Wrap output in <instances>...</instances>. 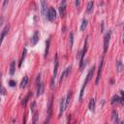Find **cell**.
Listing matches in <instances>:
<instances>
[{
  "mask_svg": "<svg viewBox=\"0 0 124 124\" xmlns=\"http://www.w3.org/2000/svg\"><path fill=\"white\" fill-rule=\"evenodd\" d=\"M71 69H72V67H71V66H69V67H68L66 70H64V71H63V73L61 74V77H60V80H59V82H61V81H62V80L65 78V77H67V76H68V74L70 73Z\"/></svg>",
  "mask_w": 124,
  "mask_h": 124,
  "instance_id": "10",
  "label": "cell"
},
{
  "mask_svg": "<svg viewBox=\"0 0 124 124\" xmlns=\"http://www.w3.org/2000/svg\"><path fill=\"white\" fill-rule=\"evenodd\" d=\"M59 14L61 17H64L66 15V1H62L59 7Z\"/></svg>",
  "mask_w": 124,
  "mask_h": 124,
  "instance_id": "4",
  "label": "cell"
},
{
  "mask_svg": "<svg viewBox=\"0 0 124 124\" xmlns=\"http://www.w3.org/2000/svg\"><path fill=\"white\" fill-rule=\"evenodd\" d=\"M87 19H82V21H81V25H80V30L81 31H83V30H85V28H86V26H87Z\"/></svg>",
  "mask_w": 124,
  "mask_h": 124,
  "instance_id": "19",
  "label": "cell"
},
{
  "mask_svg": "<svg viewBox=\"0 0 124 124\" xmlns=\"http://www.w3.org/2000/svg\"><path fill=\"white\" fill-rule=\"evenodd\" d=\"M16 72V61H12L10 64V75L13 76Z\"/></svg>",
  "mask_w": 124,
  "mask_h": 124,
  "instance_id": "12",
  "label": "cell"
},
{
  "mask_svg": "<svg viewBox=\"0 0 124 124\" xmlns=\"http://www.w3.org/2000/svg\"><path fill=\"white\" fill-rule=\"evenodd\" d=\"M27 83H28V77H27V76H25V77L23 78V79L21 80L20 87H21V88H24V87L27 85Z\"/></svg>",
  "mask_w": 124,
  "mask_h": 124,
  "instance_id": "17",
  "label": "cell"
},
{
  "mask_svg": "<svg viewBox=\"0 0 124 124\" xmlns=\"http://www.w3.org/2000/svg\"><path fill=\"white\" fill-rule=\"evenodd\" d=\"M111 119H112V121L115 122V123L118 121V112H117L116 109H113V110H112V113H111Z\"/></svg>",
  "mask_w": 124,
  "mask_h": 124,
  "instance_id": "13",
  "label": "cell"
},
{
  "mask_svg": "<svg viewBox=\"0 0 124 124\" xmlns=\"http://www.w3.org/2000/svg\"><path fill=\"white\" fill-rule=\"evenodd\" d=\"M0 77H1V74H0ZM0 88H1V81H0Z\"/></svg>",
  "mask_w": 124,
  "mask_h": 124,
  "instance_id": "31",
  "label": "cell"
},
{
  "mask_svg": "<svg viewBox=\"0 0 124 124\" xmlns=\"http://www.w3.org/2000/svg\"><path fill=\"white\" fill-rule=\"evenodd\" d=\"M94 71H95V67L93 66V67H91V68H90V70H89V72H88V74H87V76H86V79H85V80H84V82H83V85H82L81 90H80V96H79V100H81V99H82V96H83V90H84V88H85L86 84H87V83L90 81V79L93 78Z\"/></svg>",
  "mask_w": 124,
  "mask_h": 124,
  "instance_id": "1",
  "label": "cell"
},
{
  "mask_svg": "<svg viewBox=\"0 0 124 124\" xmlns=\"http://www.w3.org/2000/svg\"><path fill=\"white\" fill-rule=\"evenodd\" d=\"M70 47L73 46V42H74V34L73 33H70Z\"/></svg>",
  "mask_w": 124,
  "mask_h": 124,
  "instance_id": "23",
  "label": "cell"
},
{
  "mask_svg": "<svg viewBox=\"0 0 124 124\" xmlns=\"http://www.w3.org/2000/svg\"><path fill=\"white\" fill-rule=\"evenodd\" d=\"M94 108H95V99H91L89 102V109L91 111H94Z\"/></svg>",
  "mask_w": 124,
  "mask_h": 124,
  "instance_id": "18",
  "label": "cell"
},
{
  "mask_svg": "<svg viewBox=\"0 0 124 124\" xmlns=\"http://www.w3.org/2000/svg\"><path fill=\"white\" fill-rule=\"evenodd\" d=\"M41 10H42V14L46 15V1H41Z\"/></svg>",
  "mask_w": 124,
  "mask_h": 124,
  "instance_id": "16",
  "label": "cell"
},
{
  "mask_svg": "<svg viewBox=\"0 0 124 124\" xmlns=\"http://www.w3.org/2000/svg\"><path fill=\"white\" fill-rule=\"evenodd\" d=\"M29 95H30V94L28 93L27 96L24 98V100H22V105H25V104H26V102H27V100H28V98H29Z\"/></svg>",
  "mask_w": 124,
  "mask_h": 124,
  "instance_id": "26",
  "label": "cell"
},
{
  "mask_svg": "<svg viewBox=\"0 0 124 124\" xmlns=\"http://www.w3.org/2000/svg\"><path fill=\"white\" fill-rule=\"evenodd\" d=\"M58 56H55V61H54V69H53V76H52V78L55 79L56 78V75H57V69H58Z\"/></svg>",
  "mask_w": 124,
  "mask_h": 124,
  "instance_id": "8",
  "label": "cell"
},
{
  "mask_svg": "<svg viewBox=\"0 0 124 124\" xmlns=\"http://www.w3.org/2000/svg\"><path fill=\"white\" fill-rule=\"evenodd\" d=\"M110 34H111V32L108 31V32H107V34L104 37V53H106L108 48L109 41H110Z\"/></svg>",
  "mask_w": 124,
  "mask_h": 124,
  "instance_id": "3",
  "label": "cell"
},
{
  "mask_svg": "<svg viewBox=\"0 0 124 124\" xmlns=\"http://www.w3.org/2000/svg\"><path fill=\"white\" fill-rule=\"evenodd\" d=\"M50 110H51V99L48 103V107H47V117H50Z\"/></svg>",
  "mask_w": 124,
  "mask_h": 124,
  "instance_id": "22",
  "label": "cell"
},
{
  "mask_svg": "<svg viewBox=\"0 0 124 124\" xmlns=\"http://www.w3.org/2000/svg\"><path fill=\"white\" fill-rule=\"evenodd\" d=\"M39 38H40L39 32H38V31H35V32H34V34H33V36L31 37V40H30L31 45H32V46H35V45L39 42Z\"/></svg>",
  "mask_w": 124,
  "mask_h": 124,
  "instance_id": "5",
  "label": "cell"
},
{
  "mask_svg": "<svg viewBox=\"0 0 124 124\" xmlns=\"http://www.w3.org/2000/svg\"><path fill=\"white\" fill-rule=\"evenodd\" d=\"M25 55H26V48H24L23 51H22V55H21V58H20V60H19V64H18L19 67L21 66V64H22V62H23V59L25 58Z\"/></svg>",
  "mask_w": 124,
  "mask_h": 124,
  "instance_id": "20",
  "label": "cell"
},
{
  "mask_svg": "<svg viewBox=\"0 0 124 124\" xmlns=\"http://www.w3.org/2000/svg\"><path fill=\"white\" fill-rule=\"evenodd\" d=\"M35 105H36L35 102H33L32 103V106H31V111H33V112H34V109H35Z\"/></svg>",
  "mask_w": 124,
  "mask_h": 124,
  "instance_id": "27",
  "label": "cell"
},
{
  "mask_svg": "<svg viewBox=\"0 0 124 124\" xmlns=\"http://www.w3.org/2000/svg\"><path fill=\"white\" fill-rule=\"evenodd\" d=\"M116 70H117L118 73H121V71L123 70V64H122V61L118 60V61L116 62Z\"/></svg>",
  "mask_w": 124,
  "mask_h": 124,
  "instance_id": "15",
  "label": "cell"
},
{
  "mask_svg": "<svg viewBox=\"0 0 124 124\" xmlns=\"http://www.w3.org/2000/svg\"><path fill=\"white\" fill-rule=\"evenodd\" d=\"M75 4H76V6H78V5H79V4H80V2H79V1H78V0H77V1H76V2H75Z\"/></svg>",
  "mask_w": 124,
  "mask_h": 124,
  "instance_id": "29",
  "label": "cell"
},
{
  "mask_svg": "<svg viewBox=\"0 0 124 124\" xmlns=\"http://www.w3.org/2000/svg\"><path fill=\"white\" fill-rule=\"evenodd\" d=\"M3 20H4V17H3V16H1V17H0V26L2 25V23H3Z\"/></svg>",
  "mask_w": 124,
  "mask_h": 124,
  "instance_id": "28",
  "label": "cell"
},
{
  "mask_svg": "<svg viewBox=\"0 0 124 124\" xmlns=\"http://www.w3.org/2000/svg\"><path fill=\"white\" fill-rule=\"evenodd\" d=\"M48 46H49V40L46 41V51H45V56L46 57L47 56V53H48Z\"/></svg>",
  "mask_w": 124,
  "mask_h": 124,
  "instance_id": "24",
  "label": "cell"
},
{
  "mask_svg": "<svg viewBox=\"0 0 124 124\" xmlns=\"http://www.w3.org/2000/svg\"><path fill=\"white\" fill-rule=\"evenodd\" d=\"M38 120H39V113L38 112H34V115H33V124H38Z\"/></svg>",
  "mask_w": 124,
  "mask_h": 124,
  "instance_id": "21",
  "label": "cell"
},
{
  "mask_svg": "<svg viewBox=\"0 0 124 124\" xmlns=\"http://www.w3.org/2000/svg\"><path fill=\"white\" fill-rule=\"evenodd\" d=\"M93 7H94V3L92 1H89L87 3V7H86V13H91L93 11Z\"/></svg>",
  "mask_w": 124,
  "mask_h": 124,
  "instance_id": "14",
  "label": "cell"
},
{
  "mask_svg": "<svg viewBox=\"0 0 124 124\" xmlns=\"http://www.w3.org/2000/svg\"><path fill=\"white\" fill-rule=\"evenodd\" d=\"M44 124H47V122H45V123H44Z\"/></svg>",
  "mask_w": 124,
  "mask_h": 124,
  "instance_id": "32",
  "label": "cell"
},
{
  "mask_svg": "<svg viewBox=\"0 0 124 124\" xmlns=\"http://www.w3.org/2000/svg\"><path fill=\"white\" fill-rule=\"evenodd\" d=\"M66 108V105H65V97H63L61 99V102H60V109H59V117L62 116L64 110Z\"/></svg>",
  "mask_w": 124,
  "mask_h": 124,
  "instance_id": "7",
  "label": "cell"
},
{
  "mask_svg": "<svg viewBox=\"0 0 124 124\" xmlns=\"http://www.w3.org/2000/svg\"><path fill=\"white\" fill-rule=\"evenodd\" d=\"M46 17L49 21H54L56 18V11L53 7H49L46 13Z\"/></svg>",
  "mask_w": 124,
  "mask_h": 124,
  "instance_id": "2",
  "label": "cell"
},
{
  "mask_svg": "<svg viewBox=\"0 0 124 124\" xmlns=\"http://www.w3.org/2000/svg\"><path fill=\"white\" fill-rule=\"evenodd\" d=\"M102 66H103V58L102 60L100 61V65H99V70H98V75H97V78H96V84L99 83V80L101 78V74H102Z\"/></svg>",
  "mask_w": 124,
  "mask_h": 124,
  "instance_id": "9",
  "label": "cell"
},
{
  "mask_svg": "<svg viewBox=\"0 0 124 124\" xmlns=\"http://www.w3.org/2000/svg\"><path fill=\"white\" fill-rule=\"evenodd\" d=\"M9 29H10V25L8 24V25H6V26L4 27L3 31L1 32V35H0V46L2 45V43H3V40H4L5 36L7 35V33H8V31H9Z\"/></svg>",
  "mask_w": 124,
  "mask_h": 124,
  "instance_id": "6",
  "label": "cell"
},
{
  "mask_svg": "<svg viewBox=\"0 0 124 124\" xmlns=\"http://www.w3.org/2000/svg\"><path fill=\"white\" fill-rule=\"evenodd\" d=\"M118 124H123V122H122V121H119V122H118Z\"/></svg>",
  "mask_w": 124,
  "mask_h": 124,
  "instance_id": "30",
  "label": "cell"
},
{
  "mask_svg": "<svg viewBox=\"0 0 124 124\" xmlns=\"http://www.w3.org/2000/svg\"><path fill=\"white\" fill-rule=\"evenodd\" d=\"M37 86H38V88H37V95H38V96H40V95H42V94L44 93L45 85H44V83H43V82H40Z\"/></svg>",
  "mask_w": 124,
  "mask_h": 124,
  "instance_id": "11",
  "label": "cell"
},
{
  "mask_svg": "<svg viewBox=\"0 0 124 124\" xmlns=\"http://www.w3.org/2000/svg\"><path fill=\"white\" fill-rule=\"evenodd\" d=\"M9 84H10V86H12V87H15L16 83V81H15V80H12V79H11V80H9Z\"/></svg>",
  "mask_w": 124,
  "mask_h": 124,
  "instance_id": "25",
  "label": "cell"
}]
</instances>
